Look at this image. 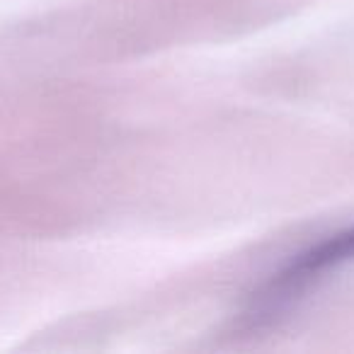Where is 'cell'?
I'll list each match as a JSON object with an SVG mask.
<instances>
[{
	"label": "cell",
	"instance_id": "obj_1",
	"mask_svg": "<svg viewBox=\"0 0 354 354\" xmlns=\"http://www.w3.org/2000/svg\"><path fill=\"white\" fill-rule=\"evenodd\" d=\"M347 262H354V226L315 243L308 250L299 252L286 267H281L250 299L245 308V320L250 325L270 323L289 306L304 299L306 291L318 284L328 272Z\"/></svg>",
	"mask_w": 354,
	"mask_h": 354
}]
</instances>
